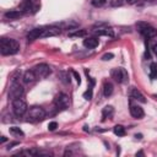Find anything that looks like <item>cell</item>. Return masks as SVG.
<instances>
[{"mask_svg":"<svg viewBox=\"0 0 157 157\" xmlns=\"http://www.w3.org/2000/svg\"><path fill=\"white\" fill-rule=\"evenodd\" d=\"M0 50L2 55H13L20 50V43L12 38H2Z\"/></svg>","mask_w":157,"mask_h":157,"instance_id":"cell-1","label":"cell"},{"mask_svg":"<svg viewBox=\"0 0 157 157\" xmlns=\"http://www.w3.org/2000/svg\"><path fill=\"white\" fill-rule=\"evenodd\" d=\"M88 81H90L88 90L83 93V98H85V99H87V101H90V99L92 98V92H93V86H94V80H93L92 77H90V78H88Z\"/></svg>","mask_w":157,"mask_h":157,"instance_id":"cell-18","label":"cell"},{"mask_svg":"<svg viewBox=\"0 0 157 157\" xmlns=\"http://www.w3.org/2000/svg\"><path fill=\"white\" fill-rule=\"evenodd\" d=\"M61 32V29L56 26H50V27H43V32L40 38H48V37H55L59 36Z\"/></svg>","mask_w":157,"mask_h":157,"instance_id":"cell-9","label":"cell"},{"mask_svg":"<svg viewBox=\"0 0 157 157\" xmlns=\"http://www.w3.org/2000/svg\"><path fill=\"white\" fill-rule=\"evenodd\" d=\"M33 71L36 72L37 78H45L47 76L50 75L52 69H50V66L47 65V64H38V65H36V66L33 67Z\"/></svg>","mask_w":157,"mask_h":157,"instance_id":"cell-7","label":"cell"},{"mask_svg":"<svg viewBox=\"0 0 157 157\" xmlns=\"http://www.w3.org/2000/svg\"><path fill=\"white\" fill-rule=\"evenodd\" d=\"M151 49H152V52L157 55V42H155L153 44H152V47H151Z\"/></svg>","mask_w":157,"mask_h":157,"instance_id":"cell-28","label":"cell"},{"mask_svg":"<svg viewBox=\"0 0 157 157\" xmlns=\"http://www.w3.org/2000/svg\"><path fill=\"white\" fill-rule=\"evenodd\" d=\"M150 77L152 80H157V64L155 63L150 65Z\"/></svg>","mask_w":157,"mask_h":157,"instance_id":"cell-22","label":"cell"},{"mask_svg":"<svg viewBox=\"0 0 157 157\" xmlns=\"http://www.w3.org/2000/svg\"><path fill=\"white\" fill-rule=\"evenodd\" d=\"M22 78H23V81L26 83H32V82H34L37 80V75H36V72L33 70H27L23 74V77Z\"/></svg>","mask_w":157,"mask_h":157,"instance_id":"cell-13","label":"cell"},{"mask_svg":"<svg viewBox=\"0 0 157 157\" xmlns=\"http://www.w3.org/2000/svg\"><path fill=\"white\" fill-rule=\"evenodd\" d=\"M71 74H72V75L75 76V78H76V81H77V83L80 85V83H81V78H80V75L77 74V71H75V70H72V71H71Z\"/></svg>","mask_w":157,"mask_h":157,"instance_id":"cell-27","label":"cell"},{"mask_svg":"<svg viewBox=\"0 0 157 157\" xmlns=\"http://www.w3.org/2000/svg\"><path fill=\"white\" fill-rule=\"evenodd\" d=\"M22 94H23L22 85H20V82H17V81H12V83L10 85V88H9V97L11 99H15V98L22 97Z\"/></svg>","mask_w":157,"mask_h":157,"instance_id":"cell-6","label":"cell"},{"mask_svg":"<svg viewBox=\"0 0 157 157\" xmlns=\"http://www.w3.org/2000/svg\"><path fill=\"white\" fill-rule=\"evenodd\" d=\"M94 33L97 36H108V37H114V31L110 27H104V28H99V29H94Z\"/></svg>","mask_w":157,"mask_h":157,"instance_id":"cell-15","label":"cell"},{"mask_svg":"<svg viewBox=\"0 0 157 157\" xmlns=\"http://www.w3.org/2000/svg\"><path fill=\"white\" fill-rule=\"evenodd\" d=\"M28 118L31 120H34V121H39V120H43L45 118V110L42 108V107H38V105H33L29 108L28 110Z\"/></svg>","mask_w":157,"mask_h":157,"instance_id":"cell-5","label":"cell"},{"mask_svg":"<svg viewBox=\"0 0 157 157\" xmlns=\"http://www.w3.org/2000/svg\"><path fill=\"white\" fill-rule=\"evenodd\" d=\"M114 114V108L112 105H105L102 109V120H105L107 118H112Z\"/></svg>","mask_w":157,"mask_h":157,"instance_id":"cell-17","label":"cell"},{"mask_svg":"<svg viewBox=\"0 0 157 157\" xmlns=\"http://www.w3.org/2000/svg\"><path fill=\"white\" fill-rule=\"evenodd\" d=\"M26 1H27V2H31V4H32V2H34L36 0H26Z\"/></svg>","mask_w":157,"mask_h":157,"instance_id":"cell-35","label":"cell"},{"mask_svg":"<svg viewBox=\"0 0 157 157\" xmlns=\"http://www.w3.org/2000/svg\"><path fill=\"white\" fill-rule=\"evenodd\" d=\"M91 4H92L94 7H101V6L105 5V0H92Z\"/></svg>","mask_w":157,"mask_h":157,"instance_id":"cell-24","label":"cell"},{"mask_svg":"<svg viewBox=\"0 0 157 157\" xmlns=\"http://www.w3.org/2000/svg\"><path fill=\"white\" fill-rule=\"evenodd\" d=\"M6 140H7V139H6L5 136H1V137H0V142H1V144H2V142H5Z\"/></svg>","mask_w":157,"mask_h":157,"instance_id":"cell-31","label":"cell"},{"mask_svg":"<svg viewBox=\"0 0 157 157\" xmlns=\"http://www.w3.org/2000/svg\"><path fill=\"white\" fill-rule=\"evenodd\" d=\"M54 104H55V107H58L59 109H66V108H69V105H70L69 96L65 94V93H59V94H56L55 98H54Z\"/></svg>","mask_w":157,"mask_h":157,"instance_id":"cell-8","label":"cell"},{"mask_svg":"<svg viewBox=\"0 0 157 157\" xmlns=\"http://www.w3.org/2000/svg\"><path fill=\"white\" fill-rule=\"evenodd\" d=\"M146 1H147V0H146Z\"/></svg>","mask_w":157,"mask_h":157,"instance_id":"cell-36","label":"cell"},{"mask_svg":"<svg viewBox=\"0 0 157 157\" xmlns=\"http://www.w3.org/2000/svg\"><path fill=\"white\" fill-rule=\"evenodd\" d=\"M9 131H10V134L11 135H13V136H16V137H22V136H25V132L18 128V126H11L10 129H9Z\"/></svg>","mask_w":157,"mask_h":157,"instance_id":"cell-20","label":"cell"},{"mask_svg":"<svg viewBox=\"0 0 157 157\" xmlns=\"http://www.w3.org/2000/svg\"><path fill=\"white\" fill-rule=\"evenodd\" d=\"M142 155H144V152H142V151H139V152L136 153V156H142Z\"/></svg>","mask_w":157,"mask_h":157,"instance_id":"cell-34","label":"cell"},{"mask_svg":"<svg viewBox=\"0 0 157 157\" xmlns=\"http://www.w3.org/2000/svg\"><path fill=\"white\" fill-rule=\"evenodd\" d=\"M17 144H18V142H11V144L9 145V147H7V150H10L12 146H15V145H17Z\"/></svg>","mask_w":157,"mask_h":157,"instance_id":"cell-30","label":"cell"},{"mask_svg":"<svg viewBox=\"0 0 157 157\" xmlns=\"http://www.w3.org/2000/svg\"><path fill=\"white\" fill-rule=\"evenodd\" d=\"M113 58H114V55H113L112 53H105V54L102 56V60L107 61V60H110V59H113Z\"/></svg>","mask_w":157,"mask_h":157,"instance_id":"cell-26","label":"cell"},{"mask_svg":"<svg viewBox=\"0 0 157 157\" xmlns=\"http://www.w3.org/2000/svg\"><path fill=\"white\" fill-rule=\"evenodd\" d=\"M129 96H130L132 99L139 101V102H141V103H145V102H146L145 96H144L137 88H135V87H131V88H130V91H129Z\"/></svg>","mask_w":157,"mask_h":157,"instance_id":"cell-10","label":"cell"},{"mask_svg":"<svg viewBox=\"0 0 157 157\" xmlns=\"http://www.w3.org/2000/svg\"><path fill=\"white\" fill-rule=\"evenodd\" d=\"M112 5H113V6H117V5L120 6V5H123V1H121V0H119V1H113Z\"/></svg>","mask_w":157,"mask_h":157,"instance_id":"cell-29","label":"cell"},{"mask_svg":"<svg viewBox=\"0 0 157 157\" xmlns=\"http://www.w3.org/2000/svg\"><path fill=\"white\" fill-rule=\"evenodd\" d=\"M125 1H126L128 4H135V2L137 1V0H125Z\"/></svg>","mask_w":157,"mask_h":157,"instance_id":"cell-32","label":"cell"},{"mask_svg":"<svg viewBox=\"0 0 157 157\" xmlns=\"http://www.w3.org/2000/svg\"><path fill=\"white\" fill-rule=\"evenodd\" d=\"M12 110L16 117H22L27 112V103L22 97L12 99Z\"/></svg>","mask_w":157,"mask_h":157,"instance_id":"cell-3","label":"cell"},{"mask_svg":"<svg viewBox=\"0 0 157 157\" xmlns=\"http://www.w3.org/2000/svg\"><path fill=\"white\" fill-rule=\"evenodd\" d=\"M56 128H58V123H56V121H50V123L48 124V130H49V131H54Z\"/></svg>","mask_w":157,"mask_h":157,"instance_id":"cell-25","label":"cell"},{"mask_svg":"<svg viewBox=\"0 0 157 157\" xmlns=\"http://www.w3.org/2000/svg\"><path fill=\"white\" fill-rule=\"evenodd\" d=\"M136 28L145 38H155L157 36V29L155 27L150 26L147 22H137Z\"/></svg>","mask_w":157,"mask_h":157,"instance_id":"cell-2","label":"cell"},{"mask_svg":"<svg viewBox=\"0 0 157 157\" xmlns=\"http://www.w3.org/2000/svg\"><path fill=\"white\" fill-rule=\"evenodd\" d=\"M42 32H43V27H40V28H34V29H32V31L28 32L27 39L31 40V42L34 40V39H38V38H40V36H42Z\"/></svg>","mask_w":157,"mask_h":157,"instance_id":"cell-12","label":"cell"},{"mask_svg":"<svg viewBox=\"0 0 157 157\" xmlns=\"http://www.w3.org/2000/svg\"><path fill=\"white\" fill-rule=\"evenodd\" d=\"M113 131H114V134H115L117 136H124V135L126 134L125 128H124L123 125H115V126L113 128Z\"/></svg>","mask_w":157,"mask_h":157,"instance_id":"cell-21","label":"cell"},{"mask_svg":"<svg viewBox=\"0 0 157 157\" xmlns=\"http://www.w3.org/2000/svg\"><path fill=\"white\" fill-rule=\"evenodd\" d=\"M86 33H87V32H86L85 29H77V31H75V32L69 33V37H85Z\"/></svg>","mask_w":157,"mask_h":157,"instance_id":"cell-23","label":"cell"},{"mask_svg":"<svg viewBox=\"0 0 157 157\" xmlns=\"http://www.w3.org/2000/svg\"><path fill=\"white\" fill-rule=\"evenodd\" d=\"M135 137H136V139H141V137H142V135H141V134H139V135L136 134V135H135Z\"/></svg>","mask_w":157,"mask_h":157,"instance_id":"cell-33","label":"cell"},{"mask_svg":"<svg viewBox=\"0 0 157 157\" xmlns=\"http://www.w3.org/2000/svg\"><path fill=\"white\" fill-rule=\"evenodd\" d=\"M113 90H114V87H113L112 82L105 81V82L103 83V94H104L105 97H109V96L113 93Z\"/></svg>","mask_w":157,"mask_h":157,"instance_id":"cell-19","label":"cell"},{"mask_svg":"<svg viewBox=\"0 0 157 157\" xmlns=\"http://www.w3.org/2000/svg\"><path fill=\"white\" fill-rule=\"evenodd\" d=\"M130 114H131V117H134L136 119H140L145 115L144 109L140 105H132V104L130 105Z\"/></svg>","mask_w":157,"mask_h":157,"instance_id":"cell-11","label":"cell"},{"mask_svg":"<svg viewBox=\"0 0 157 157\" xmlns=\"http://www.w3.org/2000/svg\"><path fill=\"white\" fill-rule=\"evenodd\" d=\"M110 76L118 82V83H124L129 80V75L128 71L123 67H115L110 71Z\"/></svg>","mask_w":157,"mask_h":157,"instance_id":"cell-4","label":"cell"},{"mask_svg":"<svg viewBox=\"0 0 157 157\" xmlns=\"http://www.w3.org/2000/svg\"><path fill=\"white\" fill-rule=\"evenodd\" d=\"M4 16H5L6 20H17V18H20L22 16V12L18 11V10H11V11L5 12Z\"/></svg>","mask_w":157,"mask_h":157,"instance_id":"cell-16","label":"cell"},{"mask_svg":"<svg viewBox=\"0 0 157 157\" xmlns=\"http://www.w3.org/2000/svg\"><path fill=\"white\" fill-rule=\"evenodd\" d=\"M98 39L96 38V37H88V38H86V39H83V45L86 47V48H88V49H93V48H96L97 45H98Z\"/></svg>","mask_w":157,"mask_h":157,"instance_id":"cell-14","label":"cell"}]
</instances>
